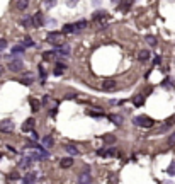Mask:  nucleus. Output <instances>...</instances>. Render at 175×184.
Here are the masks:
<instances>
[{
    "label": "nucleus",
    "mask_w": 175,
    "mask_h": 184,
    "mask_svg": "<svg viewBox=\"0 0 175 184\" xmlns=\"http://www.w3.org/2000/svg\"><path fill=\"white\" fill-rule=\"evenodd\" d=\"M73 26H75V31H77V29H83V27L87 26V21H78L77 24H73Z\"/></svg>",
    "instance_id": "29"
},
{
    "label": "nucleus",
    "mask_w": 175,
    "mask_h": 184,
    "mask_svg": "<svg viewBox=\"0 0 175 184\" xmlns=\"http://www.w3.org/2000/svg\"><path fill=\"white\" fill-rule=\"evenodd\" d=\"M36 181H38V174L36 172H29L27 175L22 177V182H36Z\"/></svg>",
    "instance_id": "9"
},
{
    "label": "nucleus",
    "mask_w": 175,
    "mask_h": 184,
    "mask_svg": "<svg viewBox=\"0 0 175 184\" xmlns=\"http://www.w3.org/2000/svg\"><path fill=\"white\" fill-rule=\"evenodd\" d=\"M168 145H175V133H172L168 137Z\"/></svg>",
    "instance_id": "34"
},
{
    "label": "nucleus",
    "mask_w": 175,
    "mask_h": 184,
    "mask_svg": "<svg viewBox=\"0 0 175 184\" xmlns=\"http://www.w3.org/2000/svg\"><path fill=\"white\" fill-rule=\"evenodd\" d=\"M46 41L48 43H53V44H61V41H63V33H48Z\"/></svg>",
    "instance_id": "2"
},
{
    "label": "nucleus",
    "mask_w": 175,
    "mask_h": 184,
    "mask_svg": "<svg viewBox=\"0 0 175 184\" xmlns=\"http://www.w3.org/2000/svg\"><path fill=\"white\" fill-rule=\"evenodd\" d=\"M29 104H31V109H32V111H38L39 107H41V102H39L38 99H34V97L29 99Z\"/></svg>",
    "instance_id": "16"
},
{
    "label": "nucleus",
    "mask_w": 175,
    "mask_h": 184,
    "mask_svg": "<svg viewBox=\"0 0 175 184\" xmlns=\"http://www.w3.org/2000/svg\"><path fill=\"white\" fill-rule=\"evenodd\" d=\"M5 48H7V41H5V39H2V38H0V51H4Z\"/></svg>",
    "instance_id": "33"
},
{
    "label": "nucleus",
    "mask_w": 175,
    "mask_h": 184,
    "mask_svg": "<svg viewBox=\"0 0 175 184\" xmlns=\"http://www.w3.org/2000/svg\"><path fill=\"white\" fill-rule=\"evenodd\" d=\"M65 70H66V65H63V63H58V65H56V68L53 70V73L60 77V75H63V72H65Z\"/></svg>",
    "instance_id": "13"
},
{
    "label": "nucleus",
    "mask_w": 175,
    "mask_h": 184,
    "mask_svg": "<svg viewBox=\"0 0 175 184\" xmlns=\"http://www.w3.org/2000/svg\"><path fill=\"white\" fill-rule=\"evenodd\" d=\"M17 9L19 10H26L27 7H29V0H17Z\"/></svg>",
    "instance_id": "17"
},
{
    "label": "nucleus",
    "mask_w": 175,
    "mask_h": 184,
    "mask_svg": "<svg viewBox=\"0 0 175 184\" xmlns=\"http://www.w3.org/2000/svg\"><path fill=\"white\" fill-rule=\"evenodd\" d=\"M112 2H114V4H116V2H117V0H112Z\"/></svg>",
    "instance_id": "44"
},
{
    "label": "nucleus",
    "mask_w": 175,
    "mask_h": 184,
    "mask_svg": "<svg viewBox=\"0 0 175 184\" xmlns=\"http://www.w3.org/2000/svg\"><path fill=\"white\" fill-rule=\"evenodd\" d=\"M73 31H75V26H73V24H65L63 26V34H70Z\"/></svg>",
    "instance_id": "23"
},
{
    "label": "nucleus",
    "mask_w": 175,
    "mask_h": 184,
    "mask_svg": "<svg viewBox=\"0 0 175 184\" xmlns=\"http://www.w3.org/2000/svg\"><path fill=\"white\" fill-rule=\"evenodd\" d=\"M65 148H66V152H68L70 155H78V148H77V147H73V145H66Z\"/></svg>",
    "instance_id": "24"
},
{
    "label": "nucleus",
    "mask_w": 175,
    "mask_h": 184,
    "mask_svg": "<svg viewBox=\"0 0 175 184\" xmlns=\"http://www.w3.org/2000/svg\"><path fill=\"white\" fill-rule=\"evenodd\" d=\"M133 102H134V106H136V107H140L141 104L145 102V94H140V95H136V97L133 99Z\"/></svg>",
    "instance_id": "18"
},
{
    "label": "nucleus",
    "mask_w": 175,
    "mask_h": 184,
    "mask_svg": "<svg viewBox=\"0 0 175 184\" xmlns=\"http://www.w3.org/2000/svg\"><path fill=\"white\" fill-rule=\"evenodd\" d=\"M56 53H60V55L68 56V55H70V46H68V44H61V46H60V50H58Z\"/></svg>",
    "instance_id": "20"
},
{
    "label": "nucleus",
    "mask_w": 175,
    "mask_h": 184,
    "mask_svg": "<svg viewBox=\"0 0 175 184\" xmlns=\"http://www.w3.org/2000/svg\"><path fill=\"white\" fill-rule=\"evenodd\" d=\"M102 140L106 141V143H114V141H116V137H114V135H104Z\"/></svg>",
    "instance_id": "26"
},
{
    "label": "nucleus",
    "mask_w": 175,
    "mask_h": 184,
    "mask_svg": "<svg viewBox=\"0 0 175 184\" xmlns=\"http://www.w3.org/2000/svg\"><path fill=\"white\" fill-rule=\"evenodd\" d=\"M167 172L170 175H175V160H172V164L168 165V169H167Z\"/></svg>",
    "instance_id": "28"
},
{
    "label": "nucleus",
    "mask_w": 175,
    "mask_h": 184,
    "mask_svg": "<svg viewBox=\"0 0 175 184\" xmlns=\"http://www.w3.org/2000/svg\"><path fill=\"white\" fill-rule=\"evenodd\" d=\"M109 120H111L114 124H121V123H123V116H119V114H109Z\"/></svg>",
    "instance_id": "19"
},
{
    "label": "nucleus",
    "mask_w": 175,
    "mask_h": 184,
    "mask_svg": "<svg viewBox=\"0 0 175 184\" xmlns=\"http://www.w3.org/2000/svg\"><path fill=\"white\" fill-rule=\"evenodd\" d=\"M124 102V101H116V99H114V101H111V104H123Z\"/></svg>",
    "instance_id": "42"
},
{
    "label": "nucleus",
    "mask_w": 175,
    "mask_h": 184,
    "mask_svg": "<svg viewBox=\"0 0 175 184\" xmlns=\"http://www.w3.org/2000/svg\"><path fill=\"white\" fill-rule=\"evenodd\" d=\"M150 56H151V55H150L148 50H141V51L138 53V60H140V61H148Z\"/></svg>",
    "instance_id": "11"
},
{
    "label": "nucleus",
    "mask_w": 175,
    "mask_h": 184,
    "mask_svg": "<svg viewBox=\"0 0 175 184\" xmlns=\"http://www.w3.org/2000/svg\"><path fill=\"white\" fill-rule=\"evenodd\" d=\"M31 137H32V140H39V135L36 131H32V130H31Z\"/></svg>",
    "instance_id": "38"
},
{
    "label": "nucleus",
    "mask_w": 175,
    "mask_h": 184,
    "mask_svg": "<svg viewBox=\"0 0 175 184\" xmlns=\"http://www.w3.org/2000/svg\"><path fill=\"white\" fill-rule=\"evenodd\" d=\"M2 73H4V68H2V67H0V75H2Z\"/></svg>",
    "instance_id": "43"
},
{
    "label": "nucleus",
    "mask_w": 175,
    "mask_h": 184,
    "mask_svg": "<svg viewBox=\"0 0 175 184\" xmlns=\"http://www.w3.org/2000/svg\"><path fill=\"white\" fill-rule=\"evenodd\" d=\"M155 65H160L162 63V58H160V56H156V58H155V61H153Z\"/></svg>",
    "instance_id": "40"
},
{
    "label": "nucleus",
    "mask_w": 175,
    "mask_h": 184,
    "mask_svg": "<svg viewBox=\"0 0 175 184\" xmlns=\"http://www.w3.org/2000/svg\"><path fill=\"white\" fill-rule=\"evenodd\" d=\"M22 44H24V46H26V48H32V46H34V41H32V39H31V38H26V39H24V43H22Z\"/></svg>",
    "instance_id": "30"
},
{
    "label": "nucleus",
    "mask_w": 175,
    "mask_h": 184,
    "mask_svg": "<svg viewBox=\"0 0 175 184\" xmlns=\"http://www.w3.org/2000/svg\"><path fill=\"white\" fill-rule=\"evenodd\" d=\"M106 17H107L106 10H99L97 14H94V21H104Z\"/></svg>",
    "instance_id": "21"
},
{
    "label": "nucleus",
    "mask_w": 175,
    "mask_h": 184,
    "mask_svg": "<svg viewBox=\"0 0 175 184\" xmlns=\"http://www.w3.org/2000/svg\"><path fill=\"white\" fill-rule=\"evenodd\" d=\"M77 182H80V184L92 182V175H90V172H89V171H85L83 174H80V175L77 177Z\"/></svg>",
    "instance_id": "8"
},
{
    "label": "nucleus",
    "mask_w": 175,
    "mask_h": 184,
    "mask_svg": "<svg viewBox=\"0 0 175 184\" xmlns=\"http://www.w3.org/2000/svg\"><path fill=\"white\" fill-rule=\"evenodd\" d=\"M7 179H9V181H17L19 177H17V174H10L9 177H7Z\"/></svg>",
    "instance_id": "39"
},
{
    "label": "nucleus",
    "mask_w": 175,
    "mask_h": 184,
    "mask_svg": "<svg viewBox=\"0 0 175 184\" xmlns=\"http://www.w3.org/2000/svg\"><path fill=\"white\" fill-rule=\"evenodd\" d=\"M32 80H34V73H31V72L24 73V75L19 78V82H21L22 85H31V84H32Z\"/></svg>",
    "instance_id": "6"
},
{
    "label": "nucleus",
    "mask_w": 175,
    "mask_h": 184,
    "mask_svg": "<svg viewBox=\"0 0 175 184\" xmlns=\"http://www.w3.org/2000/svg\"><path fill=\"white\" fill-rule=\"evenodd\" d=\"M87 114L92 116V118H102L104 113H95V111H87Z\"/></svg>",
    "instance_id": "32"
},
{
    "label": "nucleus",
    "mask_w": 175,
    "mask_h": 184,
    "mask_svg": "<svg viewBox=\"0 0 175 184\" xmlns=\"http://www.w3.org/2000/svg\"><path fill=\"white\" fill-rule=\"evenodd\" d=\"M102 89L104 90H114L116 89V80H104L102 82Z\"/></svg>",
    "instance_id": "10"
},
{
    "label": "nucleus",
    "mask_w": 175,
    "mask_h": 184,
    "mask_svg": "<svg viewBox=\"0 0 175 184\" xmlns=\"http://www.w3.org/2000/svg\"><path fill=\"white\" fill-rule=\"evenodd\" d=\"M60 165H61V167H65V169H68V167H72V165H73V158H70V157L61 158V160H60Z\"/></svg>",
    "instance_id": "15"
},
{
    "label": "nucleus",
    "mask_w": 175,
    "mask_h": 184,
    "mask_svg": "<svg viewBox=\"0 0 175 184\" xmlns=\"http://www.w3.org/2000/svg\"><path fill=\"white\" fill-rule=\"evenodd\" d=\"M32 162H34V160H32L31 155H24V157L21 158V162H19V167H21V169H31V167H32Z\"/></svg>",
    "instance_id": "5"
},
{
    "label": "nucleus",
    "mask_w": 175,
    "mask_h": 184,
    "mask_svg": "<svg viewBox=\"0 0 175 184\" xmlns=\"http://www.w3.org/2000/svg\"><path fill=\"white\" fill-rule=\"evenodd\" d=\"M39 73H41V78L44 80V78H46V72H44V68H43V67H39Z\"/></svg>",
    "instance_id": "37"
},
{
    "label": "nucleus",
    "mask_w": 175,
    "mask_h": 184,
    "mask_svg": "<svg viewBox=\"0 0 175 184\" xmlns=\"http://www.w3.org/2000/svg\"><path fill=\"white\" fill-rule=\"evenodd\" d=\"M43 143H44V147H51L53 143H55V140H53V137H46L43 140Z\"/></svg>",
    "instance_id": "27"
},
{
    "label": "nucleus",
    "mask_w": 175,
    "mask_h": 184,
    "mask_svg": "<svg viewBox=\"0 0 175 184\" xmlns=\"http://www.w3.org/2000/svg\"><path fill=\"white\" fill-rule=\"evenodd\" d=\"M146 43H148L150 46H156V39H155L153 36H146Z\"/></svg>",
    "instance_id": "31"
},
{
    "label": "nucleus",
    "mask_w": 175,
    "mask_h": 184,
    "mask_svg": "<svg viewBox=\"0 0 175 184\" xmlns=\"http://www.w3.org/2000/svg\"><path fill=\"white\" fill-rule=\"evenodd\" d=\"M77 2H78V0H68V5H70V7H73V5L77 4Z\"/></svg>",
    "instance_id": "41"
},
{
    "label": "nucleus",
    "mask_w": 175,
    "mask_h": 184,
    "mask_svg": "<svg viewBox=\"0 0 175 184\" xmlns=\"http://www.w3.org/2000/svg\"><path fill=\"white\" fill-rule=\"evenodd\" d=\"M24 50H26L24 44H17V46L12 48V53H14V55H21V53H24Z\"/></svg>",
    "instance_id": "22"
},
{
    "label": "nucleus",
    "mask_w": 175,
    "mask_h": 184,
    "mask_svg": "<svg viewBox=\"0 0 175 184\" xmlns=\"http://www.w3.org/2000/svg\"><path fill=\"white\" fill-rule=\"evenodd\" d=\"M97 155L99 157H107V150H102V148L97 150Z\"/></svg>",
    "instance_id": "35"
},
{
    "label": "nucleus",
    "mask_w": 175,
    "mask_h": 184,
    "mask_svg": "<svg viewBox=\"0 0 175 184\" xmlns=\"http://www.w3.org/2000/svg\"><path fill=\"white\" fill-rule=\"evenodd\" d=\"M44 4H46L48 7H53V5L56 4V0H44Z\"/></svg>",
    "instance_id": "36"
},
{
    "label": "nucleus",
    "mask_w": 175,
    "mask_h": 184,
    "mask_svg": "<svg viewBox=\"0 0 175 184\" xmlns=\"http://www.w3.org/2000/svg\"><path fill=\"white\" fill-rule=\"evenodd\" d=\"M32 26L34 27H43L44 26V16L41 12H36V16L32 17Z\"/></svg>",
    "instance_id": "7"
},
{
    "label": "nucleus",
    "mask_w": 175,
    "mask_h": 184,
    "mask_svg": "<svg viewBox=\"0 0 175 184\" xmlns=\"http://www.w3.org/2000/svg\"><path fill=\"white\" fill-rule=\"evenodd\" d=\"M21 24L24 27H34V26H32V17H29V16H24L22 21H21Z\"/></svg>",
    "instance_id": "14"
},
{
    "label": "nucleus",
    "mask_w": 175,
    "mask_h": 184,
    "mask_svg": "<svg viewBox=\"0 0 175 184\" xmlns=\"http://www.w3.org/2000/svg\"><path fill=\"white\" fill-rule=\"evenodd\" d=\"M14 128H15L14 121H10V120H4V121H0V130H2V131L10 133V131H14Z\"/></svg>",
    "instance_id": "4"
},
{
    "label": "nucleus",
    "mask_w": 175,
    "mask_h": 184,
    "mask_svg": "<svg viewBox=\"0 0 175 184\" xmlns=\"http://www.w3.org/2000/svg\"><path fill=\"white\" fill-rule=\"evenodd\" d=\"M9 70L10 72H22L24 70V63H22V60H12L9 61Z\"/></svg>",
    "instance_id": "3"
},
{
    "label": "nucleus",
    "mask_w": 175,
    "mask_h": 184,
    "mask_svg": "<svg viewBox=\"0 0 175 184\" xmlns=\"http://www.w3.org/2000/svg\"><path fill=\"white\" fill-rule=\"evenodd\" d=\"M55 56H56V51H44L43 53V58H44V60H53Z\"/></svg>",
    "instance_id": "25"
},
{
    "label": "nucleus",
    "mask_w": 175,
    "mask_h": 184,
    "mask_svg": "<svg viewBox=\"0 0 175 184\" xmlns=\"http://www.w3.org/2000/svg\"><path fill=\"white\" fill-rule=\"evenodd\" d=\"M32 128H34V120H32V118H29L26 123L22 124V131H31Z\"/></svg>",
    "instance_id": "12"
},
{
    "label": "nucleus",
    "mask_w": 175,
    "mask_h": 184,
    "mask_svg": "<svg viewBox=\"0 0 175 184\" xmlns=\"http://www.w3.org/2000/svg\"><path fill=\"white\" fill-rule=\"evenodd\" d=\"M134 124H136V126H141V128H151L155 124V121L151 120L150 116L141 114V116H136V118H134Z\"/></svg>",
    "instance_id": "1"
}]
</instances>
